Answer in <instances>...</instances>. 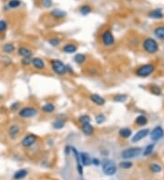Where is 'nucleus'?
Returning <instances> with one entry per match:
<instances>
[{
    "instance_id": "nucleus-1",
    "label": "nucleus",
    "mask_w": 164,
    "mask_h": 180,
    "mask_svg": "<svg viewBox=\"0 0 164 180\" xmlns=\"http://www.w3.org/2000/svg\"><path fill=\"white\" fill-rule=\"evenodd\" d=\"M142 46L144 50L149 54H155L159 50L158 43L153 38H146L142 44Z\"/></svg>"
},
{
    "instance_id": "nucleus-2",
    "label": "nucleus",
    "mask_w": 164,
    "mask_h": 180,
    "mask_svg": "<svg viewBox=\"0 0 164 180\" xmlns=\"http://www.w3.org/2000/svg\"><path fill=\"white\" fill-rule=\"evenodd\" d=\"M50 64H51V68H52L53 71L56 73L57 75H64L67 72V67L61 60L54 59V60H51Z\"/></svg>"
},
{
    "instance_id": "nucleus-3",
    "label": "nucleus",
    "mask_w": 164,
    "mask_h": 180,
    "mask_svg": "<svg viewBox=\"0 0 164 180\" xmlns=\"http://www.w3.org/2000/svg\"><path fill=\"white\" fill-rule=\"evenodd\" d=\"M155 70V67L151 64H146L143 65L141 67H139L137 71H136V75L139 77H147L150 75H151Z\"/></svg>"
},
{
    "instance_id": "nucleus-4",
    "label": "nucleus",
    "mask_w": 164,
    "mask_h": 180,
    "mask_svg": "<svg viewBox=\"0 0 164 180\" xmlns=\"http://www.w3.org/2000/svg\"><path fill=\"white\" fill-rule=\"evenodd\" d=\"M141 153V148L139 147H131V148H128L126 150H124L121 153V156L124 159H131V158H134L138 156H139Z\"/></svg>"
},
{
    "instance_id": "nucleus-5",
    "label": "nucleus",
    "mask_w": 164,
    "mask_h": 180,
    "mask_svg": "<svg viewBox=\"0 0 164 180\" xmlns=\"http://www.w3.org/2000/svg\"><path fill=\"white\" fill-rule=\"evenodd\" d=\"M37 109L33 107H25L18 112V115L22 118H31L33 116H36Z\"/></svg>"
},
{
    "instance_id": "nucleus-6",
    "label": "nucleus",
    "mask_w": 164,
    "mask_h": 180,
    "mask_svg": "<svg viewBox=\"0 0 164 180\" xmlns=\"http://www.w3.org/2000/svg\"><path fill=\"white\" fill-rule=\"evenodd\" d=\"M102 170H103L105 175L112 176L117 172V167L112 161H106L102 165Z\"/></svg>"
},
{
    "instance_id": "nucleus-7",
    "label": "nucleus",
    "mask_w": 164,
    "mask_h": 180,
    "mask_svg": "<svg viewBox=\"0 0 164 180\" xmlns=\"http://www.w3.org/2000/svg\"><path fill=\"white\" fill-rule=\"evenodd\" d=\"M101 41L105 46H110L114 44L115 38L109 30H106L101 36Z\"/></svg>"
},
{
    "instance_id": "nucleus-8",
    "label": "nucleus",
    "mask_w": 164,
    "mask_h": 180,
    "mask_svg": "<svg viewBox=\"0 0 164 180\" xmlns=\"http://www.w3.org/2000/svg\"><path fill=\"white\" fill-rule=\"evenodd\" d=\"M164 136V130L161 127H156L151 133V139L152 141H159Z\"/></svg>"
},
{
    "instance_id": "nucleus-9",
    "label": "nucleus",
    "mask_w": 164,
    "mask_h": 180,
    "mask_svg": "<svg viewBox=\"0 0 164 180\" xmlns=\"http://www.w3.org/2000/svg\"><path fill=\"white\" fill-rule=\"evenodd\" d=\"M36 141V137L33 134H29L22 139L21 145L24 147H30L32 145L35 144Z\"/></svg>"
},
{
    "instance_id": "nucleus-10",
    "label": "nucleus",
    "mask_w": 164,
    "mask_h": 180,
    "mask_svg": "<svg viewBox=\"0 0 164 180\" xmlns=\"http://www.w3.org/2000/svg\"><path fill=\"white\" fill-rule=\"evenodd\" d=\"M149 133H150V130H149L148 128L141 129V130L138 131V132L135 134V136L132 138V139H131L132 143H137V142L140 141V140H141V139H143L145 137H147Z\"/></svg>"
},
{
    "instance_id": "nucleus-11",
    "label": "nucleus",
    "mask_w": 164,
    "mask_h": 180,
    "mask_svg": "<svg viewBox=\"0 0 164 180\" xmlns=\"http://www.w3.org/2000/svg\"><path fill=\"white\" fill-rule=\"evenodd\" d=\"M19 131H20V127L18 125H16V124L11 125L8 128V136L10 137L11 139H15L18 136Z\"/></svg>"
},
{
    "instance_id": "nucleus-12",
    "label": "nucleus",
    "mask_w": 164,
    "mask_h": 180,
    "mask_svg": "<svg viewBox=\"0 0 164 180\" xmlns=\"http://www.w3.org/2000/svg\"><path fill=\"white\" fill-rule=\"evenodd\" d=\"M71 151L73 152L74 154V156L76 158V161H77V168H78V172L82 175L83 173V169H82V167H81V163H80V156H79V154L78 152L77 151V149L75 147H71Z\"/></svg>"
},
{
    "instance_id": "nucleus-13",
    "label": "nucleus",
    "mask_w": 164,
    "mask_h": 180,
    "mask_svg": "<svg viewBox=\"0 0 164 180\" xmlns=\"http://www.w3.org/2000/svg\"><path fill=\"white\" fill-rule=\"evenodd\" d=\"M31 64L33 65V67L38 70L44 69L45 68V62L43 59L39 58V57H35L31 60Z\"/></svg>"
},
{
    "instance_id": "nucleus-14",
    "label": "nucleus",
    "mask_w": 164,
    "mask_h": 180,
    "mask_svg": "<svg viewBox=\"0 0 164 180\" xmlns=\"http://www.w3.org/2000/svg\"><path fill=\"white\" fill-rule=\"evenodd\" d=\"M90 100L94 104H96L97 106H104L105 103H106L105 99L101 96L98 95V94H92V95H90Z\"/></svg>"
},
{
    "instance_id": "nucleus-15",
    "label": "nucleus",
    "mask_w": 164,
    "mask_h": 180,
    "mask_svg": "<svg viewBox=\"0 0 164 180\" xmlns=\"http://www.w3.org/2000/svg\"><path fill=\"white\" fill-rule=\"evenodd\" d=\"M66 12L61 10V9H53L51 12H50V16L56 19H62L66 17Z\"/></svg>"
},
{
    "instance_id": "nucleus-16",
    "label": "nucleus",
    "mask_w": 164,
    "mask_h": 180,
    "mask_svg": "<svg viewBox=\"0 0 164 180\" xmlns=\"http://www.w3.org/2000/svg\"><path fill=\"white\" fill-rule=\"evenodd\" d=\"M81 130L83 132V134L87 135V136H90L93 134L94 132V128L93 127L90 125V123H87V124H83L81 127Z\"/></svg>"
},
{
    "instance_id": "nucleus-17",
    "label": "nucleus",
    "mask_w": 164,
    "mask_h": 180,
    "mask_svg": "<svg viewBox=\"0 0 164 180\" xmlns=\"http://www.w3.org/2000/svg\"><path fill=\"white\" fill-rule=\"evenodd\" d=\"M18 55L21 56L23 58L31 57H32V51L27 47H19L18 48Z\"/></svg>"
},
{
    "instance_id": "nucleus-18",
    "label": "nucleus",
    "mask_w": 164,
    "mask_h": 180,
    "mask_svg": "<svg viewBox=\"0 0 164 180\" xmlns=\"http://www.w3.org/2000/svg\"><path fill=\"white\" fill-rule=\"evenodd\" d=\"M80 156V162L83 164V166H90L91 164V159H90V156H89V154L87 153H81L79 155Z\"/></svg>"
},
{
    "instance_id": "nucleus-19",
    "label": "nucleus",
    "mask_w": 164,
    "mask_h": 180,
    "mask_svg": "<svg viewBox=\"0 0 164 180\" xmlns=\"http://www.w3.org/2000/svg\"><path fill=\"white\" fill-rule=\"evenodd\" d=\"M149 17H150L151 18H155V19L162 18L163 13H162V9H154V10H151V11L149 13Z\"/></svg>"
},
{
    "instance_id": "nucleus-20",
    "label": "nucleus",
    "mask_w": 164,
    "mask_h": 180,
    "mask_svg": "<svg viewBox=\"0 0 164 180\" xmlns=\"http://www.w3.org/2000/svg\"><path fill=\"white\" fill-rule=\"evenodd\" d=\"M28 175V171L26 169H20V170H17L15 175H14V179L16 180H20L25 178Z\"/></svg>"
},
{
    "instance_id": "nucleus-21",
    "label": "nucleus",
    "mask_w": 164,
    "mask_h": 180,
    "mask_svg": "<svg viewBox=\"0 0 164 180\" xmlns=\"http://www.w3.org/2000/svg\"><path fill=\"white\" fill-rule=\"evenodd\" d=\"M63 51L67 54H72L77 51V46L74 44H67L63 46Z\"/></svg>"
},
{
    "instance_id": "nucleus-22",
    "label": "nucleus",
    "mask_w": 164,
    "mask_h": 180,
    "mask_svg": "<svg viewBox=\"0 0 164 180\" xmlns=\"http://www.w3.org/2000/svg\"><path fill=\"white\" fill-rule=\"evenodd\" d=\"M154 34L157 38L161 39V40H164V27L161 26L155 28L154 30Z\"/></svg>"
},
{
    "instance_id": "nucleus-23",
    "label": "nucleus",
    "mask_w": 164,
    "mask_h": 180,
    "mask_svg": "<svg viewBox=\"0 0 164 180\" xmlns=\"http://www.w3.org/2000/svg\"><path fill=\"white\" fill-rule=\"evenodd\" d=\"M119 134H120V136L121 138H130L131 136V130L130 128H128V127H123V128H121V129L120 130Z\"/></svg>"
},
{
    "instance_id": "nucleus-24",
    "label": "nucleus",
    "mask_w": 164,
    "mask_h": 180,
    "mask_svg": "<svg viewBox=\"0 0 164 180\" xmlns=\"http://www.w3.org/2000/svg\"><path fill=\"white\" fill-rule=\"evenodd\" d=\"M91 12V7L89 5H83L79 7V13L82 16H87Z\"/></svg>"
},
{
    "instance_id": "nucleus-25",
    "label": "nucleus",
    "mask_w": 164,
    "mask_h": 180,
    "mask_svg": "<svg viewBox=\"0 0 164 180\" xmlns=\"http://www.w3.org/2000/svg\"><path fill=\"white\" fill-rule=\"evenodd\" d=\"M41 109L44 113H53L55 111V106L51 103H48V104H45L41 108Z\"/></svg>"
},
{
    "instance_id": "nucleus-26",
    "label": "nucleus",
    "mask_w": 164,
    "mask_h": 180,
    "mask_svg": "<svg viewBox=\"0 0 164 180\" xmlns=\"http://www.w3.org/2000/svg\"><path fill=\"white\" fill-rule=\"evenodd\" d=\"M86 56L84 54H77L74 57V60L77 64L78 65H82L85 61H86Z\"/></svg>"
},
{
    "instance_id": "nucleus-27",
    "label": "nucleus",
    "mask_w": 164,
    "mask_h": 180,
    "mask_svg": "<svg viewBox=\"0 0 164 180\" xmlns=\"http://www.w3.org/2000/svg\"><path fill=\"white\" fill-rule=\"evenodd\" d=\"M135 122H136V124H137L138 126L142 127V126H145V125L148 123V119H147V117L144 116H139L136 118Z\"/></svg>"
},
{
    "instance_id": "nucleus-28",
    "label": "nucleus",
    "mask_w": 164,
    "mask_h": 180,
    "mask_svg": "<svg viewBox=\"0 0 164 180\" xmlns=\"http://www.w3.org/2000/svg\"><path fill=\"white\" fill-rule=\"evenodd\" d=\"M21 6V1L20 0H9L7 2V6L9 8H17Z\"/></svg>"
},
{
    "instance_id": "nucleus-29",
    "label": "nucleus",
    "mask_w": 164,
    "mask_h": 180,
    "mask_svg": "<svg viewBox=\"0 0 164 180\" xmlns=\"http://www.w3.org/2000/svg\"><path fill=\"white\" fill-rule=\"evenodd\" d=\"M3 50L5 53H7V54H10L12 52H14L15 50V46L11 43H8V44H6L3 47Z\"/></svg>"
},
{
    "instance_id": "nucleus-30",
    "label": "nucleus",
    "mask_w": 164,
    "mask_h": 180,
    "mask_svg": "<svg viewBox=\"0 0 164 180\" xmlns=\"http://www.w3.org/2000/svg\"><path fill=\"white\" fill-rule=\"evenodd\" d=\"M127 95H124V94H120V95H117L114 97L113 100L115 102H120V103H122V102H125L127 100Z\"/></svg>"
},
{
    "instance_id": "nucleus-31",
    "label": "nucleus",
    "mask_w": 164,
    "mask_h": 180,
    "mask_svg": "<svg viewBox=\"0 0 164 180\" xmlns=\"http://www.w3.org/2000/svg\"><path fill=\"white\" fill-rule=\"evenodd\" d=\"M52 125H53V127H54L55 129H61V128L64 127L65 123H64L62 120H56V121L53 122Z\"/></svg>"
},
{
    "instance_id": "nucleus-32",
    "label": "nucleus",
    "mask_w": 164,
    "mask_h": 180,
    "mask_svg": "<svg viewBox=\"0 0 164 180\" xmlns=\"http://www.w3.org/2000/svg\"><path fill=\"white\" fill-rule=\"evenodd\" d=\"M78 122L83 125V124H87V123H90V117L88 116V115H83L81 116H79L78 118Z\"/></svg>"
},
{
    "instance_id": "nucleus-33",
    "label": "nucleus",
    "mask_w": 164,
    "mask_h": 180,
    "mask_svg": "<svg viewBox=\"0 0 164 180\" xmlns=\"http://www.w3.org/2000/svg\"><path fill=\"white\" fill-rule=\"evenodd\" d=\"M153 149H154V144H151L149 145H147L146 148H145L144 151H143V155H144V156H149V155H151V154L152 153Z\"/></svg>"
},
{
    "instance_id": "nucleus-34",
    "label": "nucleus",
    "mask_w": 164,
    "mask_h": 180,
    "mask_svg": "<svg viewBox=\"0 0 164 180\" xmlns=\"http://www.w3.org/2000/svg\"><path fill=\"white\" fill-rule=\"evenodd\" d=\"M150 169L153 172V173H159L162 171V167L158 164H151L150 166Z\"/></svg>"
},
{
    "instance_id": "nucleus-35",
    "label": "nucleus",
    "mask_w": 164,
    "mask_h": 180,
    "mask_svg": "<svg viewBox=\"0 0 164 180\" xmlns=\"http://www.w3.org/2000/svg\"><path fill=\"white\" fill-rule=\"evenodd\" d=\"M60 39L59 38H57V37H53V38H50L48 39V43L52 46H58L60 45Z\"/></svg>"
},
{
    "instance_id": "nucleus-36",
    "label": "nucleus",
    "mask_w": 164,
    "mask_h": 180,
    "mask_svg": "<svg viewBox=\"0 0 164 180\" xmlns=\"http://www.w3.org/2000/svg\"><path fill=\"white\" fill-rule=\"evenodd\" d=\"M95 120H96V123H97V124L100 125V124H102V123H104V122H105V120H106V116H105L104 115H102V114H99V115H98V116H96Z\"/></svg>"
},
{
    "instance_id": "nucleus-37",
    "label": "nucleus",
    "mask_w": 164,
    "mask_h": 180,
    "mask_svg": "<svg viewBox=\"0 0 164 180\" xmlns=\"http://www.w3.org/2000/svg\"><path fill=\"white\" fill-rule=\"evenodd\" d=\"M7 28V22L6 20H0V34L5 32Z\"/></svg>"
},
{
    "instance_id": "nucleus-38",
    "label": "nucleus",
    "mask_w": 164,
    "mask_h": 180,
    "mask_svg": "<svg viewBox=\"0 0 164 180\" xmlns=\"http://www.w3.org/2000/svg\"><path fill=\"white\" fill-rule=\"evenodd\" d=\"M120 166L121 168L129 169V168H131V167H132V163L130 162V161H123V162H121V163L120 164Z\"/></svg>"
},
{
    "instance_id": "nucleus-39",
    "label": "nucleus",
    "mask_w": 164,
    "mask_h": 180,
    "mask_svg": "<svg viewBox=\"0 0 164 180\" xmlns=\"http://www.w3.org/2000/svg\"><path fill=\"white\" fill-rule=\"evenodd\" d=\"M151 91L153 94L157 95V96L162 94V90H161V88H160L159 86H152L151 87Z\"/></svg>"
},
{
    "instance_id": "nucleus-40",
    "label": "nucleus",
    "mask_w": 164,
    "mask_h": 180,
    "mask_svg": "<svg viewBox=\"0 0 164 180\" xmlns=\"http://www.w3.org/2000/svg\"><path fill=\"white\" fill-rule=\"evenodd\" d=\"M42 5L47 7V8H49L52 6L53 3H52V0H42Z\"/></svg>"
},
{
    "instance_id": "nucleus-41",
    "label": "nucleus",
    "mask_w": 164,
    "mask_h": 180,
    "mask_svg": "<svg viewBox=\"0 0 164 180\" xmlns=\"http://www.w3.org/2000/svg\"><path fill=\"white\" fill-rule=\"evenodd\" d=\"M22 64H23V65H25V66H29V65H30V64H31V59H30V57L23 58V60H22Z\"/></svg>"
},
{
    "instance_id": "nucleus-42",
    "label": "nucleus",
    "mask_w": 164,
    "mask_h": 180,
    "mask_svg": "<svg viewBox=\"0 0 164 180\" xmlns=\"http://www.w3.org/2000/svg\"><path fill=\"white\" fill-rule=\"evenodd\" d=\"M91 163H93L96 166L99 165V161H98V159H97V158H93V160H91Z\"/></svg>"
},
{
    "instance_id": "nucleus-43",
    "label": "nucleus",
    "mask_w": 164,
    "mask_h": 180,
    "mask_svg": "<svg viewBox=\"0 0 164 180\" xmlns=\"http://www.w3.org/2000/svg\"><path fill=\"white\" fill-rule=\"evenodd\" d=\"M17 107H18V105L16 103V104H12V106H11V109L12 110H15V109H17Z\"/></svg>"
}]
</instances>
